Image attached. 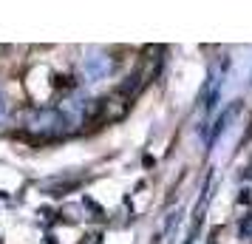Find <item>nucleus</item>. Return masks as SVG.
Wrapping results in <instances>:
<instances>
[{"instance_id":"f257e3e1","label":"nucleus","mask_w":252,"mask_h":244,"mask_svg":"<svg viewBox=\"0 0 252 244\" xmlns=\"http://www.w3.org/2000/svg\"><path fill=\"white\" fill-rule=\"evenodd\" d=\"M102 111H105V119H119V116L127 111V97L116 94V97H111V100H105Z\"/></svg>"}]
</instances>
